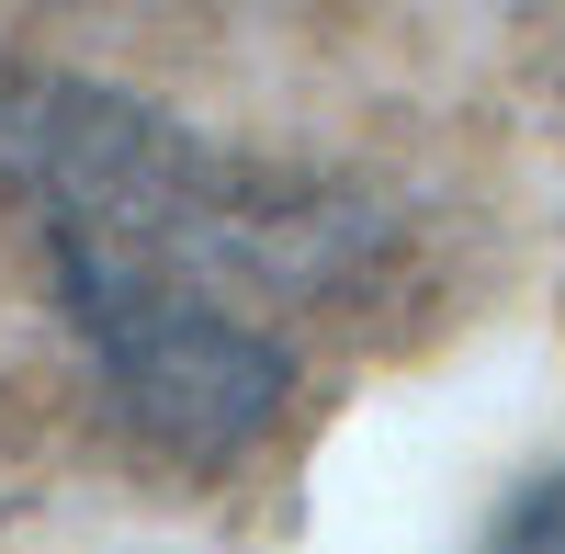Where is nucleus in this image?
<instances>
[{"instance_id": "1", "label": "nucleus", "mask_w": 565, "mask_h": 554, "mask_svg": "<svg viewBox=\"0 0 565 554\" xmlns=\"http://www.w3.org/2000/svg\"><path fill=\"white\" fill-rule=\"evenodd\" d=\"M0 181L34 215L103 396L170 465H238L282 430L306 329L373 260L362 204L226 159L181 114L79 68L0 79Z\"/></svg>"}, {"instance_id": "2", "label": "nucleus", "mask_w": 565, "mask_h": 554, "mask_svg": "<svg viewBox=\"0 0 565 554\" xmlns=\"http://www.w3.org/2000/svg\"><path fill=\"white\" fill-rule=\"evenodd\" d=\"M476 554H565V476H532V487L487 521Z\"/></svg>"}]
</instances>
